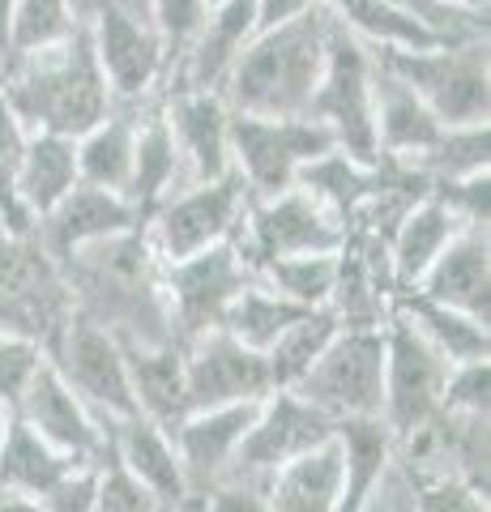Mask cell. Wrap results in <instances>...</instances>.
Segmentation results:
<instances>
[{"label": "cell", "mask_w": 491, "mask_h": 512, "mask_svg": "<svg viewBox=\"0 0 491 512\" xmlns=\"http://www.w3.org/2000/svg\"><path fill=\"white\" fill-rule=\"evenodd\" d=\"M77 26L73 0H13V35H9V56L43 52L69 39Z\"/></svg>", "instance_id": "f35d334b"}, {"label": "cell", "mask_w": 491, "mask_h": 512, "mask_svg": "<svg viewBox=\"0 0 491 512\" xmlns=\"http://www.w3.org/2000/svg\"><path fill=\"white\" fill-rule=\"evenodd\" d=\"M137 227H146V214H141L124 192L94 188V184L77 180L69 188V197L60 201L52 214L39 218V239H43L47 256L65 269L82 248L103 244V239L137 231Z\"/></svg>", "instance_id": "2e32d148"}, {"label": "cell", "mask_w": 491, "mask_h": 512, "mask_svg": "<svg viewBox=\"0 0 491 512\" xmlns=\"http://www.w3.org/2000/svg\"><path fill=\"white\" fill-rule=\"evenodd\" d=\"M363 512H393V508H389V478H385V487H380V491L372 495V504L363 508Z\"/></svg>", "instance_id": "db71d44e"}, {"label": "cell", "mask_w": 491, "mask_h": 512, "mask_svg": "<svg viewBox=\"0 0 491 512\" xmlns=\"http://www.w3.org/2000/svg\"><path fill=\"white\" fill-rule=\"evenodd\" d=\"M427 299L457 308L474 320L491 325V244L487 227H462L432 265L423 269V278L410 286Z\"/></svg>", "instance_id": "ffe728a7"}, {"label": "cell", "mask_w": 491, "mask_h": 512, "mask_svg": "<svg viewBox=\"0 0 491 512\" xmlns=\"http://www.w3.org/2000/svg\"><path fill=\"white\" fill-rule=\"evenodd\" d=\"M342 329V320L329 312V308H312L299 320H291L287 329L278 333L265 350V363H269V384L274 389H295L299 376L321 359V350L334 342V333Z\"/></svg>", "instance_id": "e575fe53"}, {"label": "cell", "mask_w": 491, "mask_h": 512, "mask_svg": "<svg viewBox=\"0 0 491 512\" xmlns=\"http://www.w3.org/2000/svg\"><path fill=\"white\" fill-rule=\"evenodd\" d=\"M334 13L321 0L316 9L252 35V43L231 64L223 99L248 116H308L312 90L325 73Z\"/></svg>", "instance_id": "7a4b0ae2"}, {"label": "cell", "mask_w": 491, "mask_h": 512, "mask_svg": "<svg viewBox=\"0 0 491 512\" xmlns=\"http://www.w3.org/2000/svg\"><path fill=\"white\" fill-rule=\"evenodd\" d=\"M325 5L355 39H368L376 47H410V52H419V47L457 43L453 35L423 22L419 13H410L398 0H325Z\"/></svg>", "instance_id": "1f68e13d"}, {"label": "cell", "mask_w": 491, "mask_h": 512, "mask_svg": "<svg viewBox=\"0 0 491 512\" xmlns=\"http://www.w3.org/2000/svg\"><path fill=\"white\" fill-rule=\"evenodd\" d=\"M201 512H274L265 500V491L257 483H244V478H223L205 495H197Z\"/></svg>", "instance_id": "7dc6e473"}, {"label": "cell", "mask_w": 491, "mask_h": 512, "mask_svg": "<svg viewBox=\"0 0 491 512\" xmlns=\"http://www.w3.org/2000/svg\"><path fill=\"white\" fill-rule=\"evenodd\" d=\"M5 423H9V410H0V440H5Z\"/></svg>", "instance_id": "6f0895ef"}, {"label": "cell", "mask_w": 491, "mask_h": 512, "mask_svg": "<svg viewBox=\"0 0 491 512\" xmlns=\"http://www.w3.org/2000/svg\"><path fill=\"white\" fill-rule=\"evenodd\" d=\"M227 146H231V167L248 184V197L265 201L295 188L299 171L316 163L321 154L338 150V141L312 116H248V111H231Z\"/></svg>", "instance_id": "5b68a950"}, {"label": "cell", "mask_w": 491, "mask_h": 512, "mask_svg": "<svg viewBox=\"0 0 491 512\" xmlns=\"http://www.w3.org/2000/svg\"><path fill=\"white\" fill-rule=\"evenodd\" d=\"M158 512H201V508H197V495H188L184 504H158Z\"/></svg>", "instance_id": "11a10c76"}, {"label": "cell", "mask_w": 491, "mask_h": 512, "mask_svg": "<svg viewBox=\"0 0 491 512\" xmlns=\"http://www.w3.org/2000/svg\"><path fill=\"white\" fill-rule=\"evenodd\" d=\"M257 410L261 402H231L214 410H193L171 427V444H176V457L184 466L188 495H205L214 483H223Z\"/></svg>", "instance_id": "ac0fdd59"}, {"label": "cell", "mask_w": 491, "mask_h": 512, "mask_svg": "<svg viewBox=\"0 0 491 512\" xmlns=\"http://www.w3.org/2000/svg\"><path fill=\"white\" fill-rule=\"evenodd\" d=\"M372 73L376 60L355 39L338 18L329 30V56H325V73L312 90L308 116L321 120L334 133L338 150L351 154L355 163H376L380 146H376V111H372Z\"/></svg>", "instance_id": "52a82bcc"}, {"label": "cell", "mask_w": 491, "mask_h": 512, "mask_svg": "<svg viewBox=\"0 0 491 512\" xmlns=\"http://www.w3.org/2000/svg\"><path fill=\"white\" fill-rule=\"evenodd\" d=\"M180 175V150L171 137V124L163 116V99L137 107V137H133V175H129V197L141 214L150 210L171 192Z\"/></svg>", "instance_id": "83f0119b"}, {"label": "cell", "mask_w": 491, "mask_h": 512, "mask_svg": "<svg viewBox=\"0 0 491 512\" xmlns=\"http://www.w3.org/2000/svg\"><path fill=\"white\" fill-rule=\"evenodd\" d=\"M487 146H491L487 124H457V128H445V133H440V141L415 167L427 175V180H457V175L487 171V163H491Z\"/></svg>", "instance_id": "74e56055"}, {"label": "cell", "mask_w": 491, "mask_h": 512, "mask_svg": "<svg viewBox=\"0 0 491 512\" xmlns=\"http://www.w3.org/2000/svg\"><path fill=\"white\" fill-rule=\"evenodd\" d=\"M393 312H402L410 325L440 350V359H449L453 367L491 355V333H487L483 320H474V316L457 312V308H445V303L427 299L419 291H402L398 299H393Z\"/></svg>", "instance_id": "d6a6232c"}, {"label": "cell", "mask_w": 491, "mask_h": 512, "mask_svg": "<svg viewBox=\"0 0 491 512\" xmlns=\"http://www.w3.org/2000/svg\"><path fill=\"white\" fill-rule=\"evenodd\" d=\"M248 184L240 171H223L218 180L193 184L188 192H167L146 218V235L158 252V261H184L210 244L240 235V222L248 214Z\"/></svg>", "instance_id": "9c48e42d"}, {"label": "cell", "mask_w": 491, "mask_h": 512, "mask_svg": "<svg viewBox=\"0 0 491 512\" xmlns=\"http://www.w3.org/2000/svg\"><path fill=\"white\" fill-rule=\"evenodd\" d=\"M13 414H18L30 431H39L52 448H60V453H69V457L103 461V453H107L103 423L94 419L82 397L65 384V376L56 372L52 359L39 367V376L30 380V389L22 393V402H18Z\"/></svg>", "instance_id": "e0dca14e"}, {"label": "cell", "mask_w": 491, "mask_h": 512, "mask_svg": "<svg viewBox=\"0 0 491 512\" xmlns=\"http://www.w3.org/2000/svg\"><path fill=\"white\" fill-rule=\"evenodd\" d=\"M205 5H218V0H205Z\"/></svg>", "instance_id": "680465c9"}, {"label": "cell", "mask_w": 491, "mask_h": 512, "mask_svg": "<svg viewBox=\"0 0 491 512\" xmlns=\"http://www.w3.org/2000/svg\"><path fill=\"white\" fill-rule=\"evenodd\" d=\"M398 478L406 483L415 512H487V491L470 487L457 474H398Z\"/></svg>", "instance_id": "ab89813d"}, {"label": "cell", "mask_w": 491, "mask_h": 512, "mask_svg": "<svg viewBox=\"0 0 491 512\" xmlns=\"http://www.w3.org/2000/svg\"><path fill=\"white\" fill-rule=\"evenodd\" d=\"M487 389H491V359L457 363V367H449L440 410H449V414H470V419H487V406H491Z\"/></svg>", "instance_id": "7bdbcfd3"}, {"label": "cell", "mask_w": 491, "mask_h": 512, "mask_svg": "<svg viewBox=\"0 0 491 512\" xmlns=\"http://www.w3.org/2000/svg\"><path fill=\"white\" fill-rule=\"evenodd\" d=\"M77 466H82V457L60 453L39 431H30L18 414H9L5 440H0V495H22V500L39 504Z\"/></svg>", "instance_id": "4316f807"}, {"label": "cell", "mask_w": 491, "mask_h": 512, "mask_svg": "<svg viewBox=\"0 0 491 512\" xmlns=\"http://www.w3.org/2000/svg\"><path fill=\"white\" fill-rule=\"evenodd\" d=\"M372 111H376L380 154L398 158V163H410V167H415L440 141V133H445V124L432 116V107H427L402 77H393L380 60H376V73H372Z\"/></svg>", "instance_id": "603a6c76"}, {"label": "cell", "mask_w": 491, "mask_h": 512, "mask_svg": "<svg viewBox=\"0 0 491 512\" xmlns=\"http://www.w3.org/2000/svg\"><path fill=\"white\" fill-rule=\"evenodd\" d=\"M90 512H158V500L137 483L133 474H124L116 461L103 453L99 495H94V508Z\"/></svg>", "instance_id": "f6af8a7d"}, {"label": "cell", "mask_w": 491, "mask_h": 512, "mask_svg": "<svg viewBox=\"0 0 491 512\" xmlns=\"http://www.w3.org/2000/svg\"><path fill=\"white\" fill-rule=\"evenodd\" d=\"M338 448H342L338 512H363L393 470V431L385 427V419H338Z\"/></svg>", "instance_id": "484cf974"}, {"label": "cell", "mask_w": 491, "mask_h": 512, "mask_svg": "<svg viewBox=\"0 0 491 512\" xmlns=\"http://www.w3.org/2000/svg\"><path fill=\"white\" fill-rule=\"evenodd\" d=\"M52 363L99 423L141 414L129 384V367H124L120 338L112 329H103L99 320L73 312V320L65 325V338L52 350Z\"/></svg>", "instance_id": "4fadbf2b"}, {"label": "cell", "mask_w": 491, "mask_h": 512, "mask_svg": "<svg viewBox=\"0 0 491 512\" xmlns=\"http://www.w3.org/2000/svg\"><path fill=\"white\" fill-rule=\"evenodd\" d=\"M13 184L35 218L52 214L77 184V141L60 133H30L18 167H13Z\"/></svg>", "instance_id": "4dcf8cb0"}, {"label": "cell", "mask_w": 491, "mask_h": 512, "mask_svg": "<svg viewBox=\"0 0 491 512\" xmlns=\"http://www.w3.org/2000/svg\"><path fill=\"white\" fill-rule=\"evenodd\" d=\"M316 5H321V0H257V35L261 30H274L282 22L299 18V13H308Z\"/></svg>", "instance_id": "681fc988"}, {"label": "cell", "mask_w": 491, "mask_h": 512, "mask_svg": "<svg viewBox=\"0 0 491 512\" xmlns=\"http://www.w3.org/2000/svg\"><path fill=\"white\" fill-rule=\"evenodd\" d=\"M124 367L137 397V410L150 423L171 431L184 419V346L180 342H133L120 338Z\"/></svg>", "instance_id": "cb8c5ba5"}, {"label": "cell", "mask_w": 491, "mask_h": 512, "mask_svg": "<svg viewBox=\"0 0 491 512\" xmlns=\"http://www.w3.org/2000/svg\"><path fill=\"white\" fill-rule=\"evenodd\" d=\"M0 512H43L35 500H22V495H0Z\"/></svg>", "instance_id": "f5cc1de1"}, {"label": "cell", "mask_w": 491, "mask_h": 512, "mask_svg": "<svg viewBox=\"0 0 491 512\" xmlns=\"http://www.w3.org/2000/svg\"><path fill=\"white\" fill-rule=\"evenodd\" d=\"M265 500L274 512H338V487H342V448L338 436L325 440L312 453L287 461L261 483Z\"/></svg>", "instance_id": "d4e9b609"}, {"label": "cell", "mask_w": 491, "mask_h": 512, "mask_svg": "<svg viewBox=\"0 0 491 512\" xmlns=\"http://www.w3.org/2000/svg\"><path fill=\"white\" fill-rule=\"evenodd\" d=\"M274 393L261 350L235 342L227 329H210L184 346V414L231 402H261Z\"/></svg>", "instance_id": "9a60e30c"}, {"label": "cell", "mask_w": 491, "mask_h": 512, "mask_svg": "<svg viewBox=\"0 0 491 512\" xmlns=\"http://www.w3.org/2000/svg\"><path fill=\"white\" fill-rule=\"evenodd\" d=\"M376 175H380V158H376V163H355L351 154L329 150V154H321L316 163H308L304 171H299L295 184L308 188L312 197L321 201L346 231H351L355 218H359V210H363V205H368V197H372Z\"/></svg>", "instance_id": "836d02e7"}, {"label": "cell", "mask_w": 491, "mask_h": 512, "mask_svg": "<svg viewBox=\"0 0 491 512\" xmlns=\"http://www.w3.org/2000/svg\"><path fill=\"white\" fill-rule=\"evenodd\" d=\"M304 312H312V308H299V303L282 299L274 286H265L257 278L231 299V308L223 312V320H218V329H227L235 342H244V346H252V350H261L265 355L269 342H274L278 333Z\"/></svg>", "instance_id": "d590c367"}, {"label": "cell", "mask_w": 491, "mask_h": 512, "mask_svg": "<svg viewBox=\"0 0 491 512\" xmlns=\"http://www.w3.org/2000/svg\"><path fill=\"white\" fill-rule=\"evenodd\" d=\"M47 363V350L18 333H0V410H18L22 393L30 389V380L39 376V367Z\"/></svg>", "instance_id": "b9f144b4"}, {"label": "cell", "mask_w": 491, "mask_h": 512, "mask_svg": "<svg viewBox=\"0 0 491 512\" xmlns=\"http://www.w3.org/2000/svg\"><path fill=\"white\" fill-rule=\"evenodd\" d=\"M103 436H107V457H112L124 474H133L158 504L188 500L184 466L176 457V444H171V431L150 423L146 414H133V419H107Z\"/></svg>", "instance_id": "44dd1931"}, {"label": "cell", "mask_w": 491, "mask_h": 512, "mask_svg": "<svg viewBox=\"0 0 491 512\" xmlns=\"http://www.w3.org/2000/svg\"><path fill=\"white\" fill-rule=\"evenodd\" d=\"M116 5H124L129 13H137V18H150V0H116Z\"/></svg>", "instance_id": "9f6ffc18"}, {"label": "cell", "mask_w": 491, "mask_h": 512, "mask_svg": "<svg viewBox=\"0 0 491 512\" xmlns=\"http://www.w3.org/2000/svg\"><path fill=\"white\" fill-rule=\"evenodd\" d=\"M329 419H380L385 406V325H342L295 384Z\"/></svg>", "instance_id": "8992f818"}, {"label": "cell", "mask_w": 491, "mask_h": 512, "mask_svg": "<svg viewBox=\"0 0 491 512\" xmlns=\"http://www.w3.org/2000/svg\"><path fill=\"white\" fill-rule=\"evenodd\" d=\"M457 231H462V222H457L449 205L436 201L432 192H427L415 210L393 227V235H389V265H393L398 295L410 291V286L423 278V269L436 261L440 248H445Z\"/></svg>", "instance_id": "f546056e"}, {"label": "cell", "mask_w": 491, "mask_h": 512, "mask_svg": "<svg viewBox=\"0 0 491 512\" xmlns=\"http://www.w3.org/2000/svg\"><path fill=\"white\" fill-rule=\"evenodd\" d=\"M252 35H257V0H218V5H210L184 60L176 64L180 86L223 90L231 64L240 60Z\"/></svg>", "instance_id": "7402d4cb"}, {"label": "cell", "mask_w": 491, "mask_h": 512, "mask_svg": "<svg viewBox=\"0 0 491 512\" xmlns=\"http://www.w3.org/2000/svg\"><path fill=\"white\" fill-rule=\"evenodd\" d=\"M334 436H338V419H329L321 406H312L295 389H274L269 397H261V410L240 448H235L227 478L261 483L265 474H274L278 466L312 453V448H321Z\"/></svg>", "instance_id": "7c38bea8"}, {"label": "cell", "mask_w": 491, "mask_h": 512, "mask_svg": "<svg viewBox=\"0 0 491 512\" xmlns=\"http://www.w3.org/2000/svg\"><path fill=\"white\" fill-rule=\"evenodd\" d=\"M376 60L393 77H402L445 128L487 124L491 116L487 35L440 43V47H419V52H410V47H380Z\"/></svg>", "instance_id": "3957f363"}, {"label": "cell", "mask_w": 491, "mask_h": 512, "mask_svg": "<svg viewBox=\"0 0 491 512\" xmlns=\"http://www.w3.org/2000/svg\"><path fill=\"white\" fill-rule=\"evenodd\" d=\"M346 239V227L312 197L308 188H287L278 197L248 201V214L235 235V248L244 252V261L257 269L282 256H304V252H338Z\"/></svg>", "instance_id": "30bf717a"}, {"label": "cell", "mask_w": 491, "mask_h": 512, "mask_svg": "<svg viewBox=\"0 0 491 512\" xmlns=\"http://www.w3.org/2000/svg\"><path fill=\"white\" fill-rule=\"evenodd\" d=\"M248 282H257V269L244 261L235 239L210 244L193 256H184V261H167L163 274H158V286H163V312H167L171 338L188 346L201 333L218 329L231 299Z\"/></svg>", "instance_id": "ba28073f"}, {"label": "cell", "mask_w": 491, "mask_h": 512, "mask_svg": "<svg viewBox=\"0 0 491 512\" xmlns=\"http://www.w3.org/2000/svg\"><path fill=\"white\" fill-rule=\"evenodd\" d=\"M389 508H393V512H415V508H410V491H406V483H402V478L393 474V470H389Z\"/></svg>", "instance_id": "816d5d0a"}, {"label": "cell", "mask_w": 491, "mask_h": 512, "mask_svg": "<svg viewBox=\"0 0 491 512\" xmlns=\"http://www.w3.org/2000/svg\"><path fill=\"white\" fill-rule=\"evenodd\" d=\"M338 274V252H304V256H282L261 269V282L274 286L282 299L299 303V308H325L334 295Z\"/></svg>", "instance_id": "8d00e7d4"}, {"label": "cell", "mask_w": 491, "mask_h": 512, "mask_svg": "<svg viewBox=\"0 0 491 512\" xmlns=\"http://www.w3.org/2000/svg\"><path fill=\"white\" fill-rule=\"evenodd\" d=\"M99 474H103V461H82L73 474H65L43 495L39 508L43 512H90L94 495H99Z\"/></svg>", "instance_id": "bcb514c9"}, {"label": "cell", "mask_w": 491, "mask_h": 512, "mask_svg": "<svg viewBox=\"0 0 491 512\" xmlns=\"http://www.w3.org/2000/svg\"><path fill=\"white\" fill-rule=\"evenodd\" d=\"M0 90L26 133H60L73 141L116 107L86 18H77L69 39L56 47L9 56L0 64Z\"/></svg>", "instance_id": "6da1fadb"}, {"label": "cell", "mask_w": 491, "mask_h": 512, "mask_svg": "<svg viewBox=\"0 0 491 512\" xmlns=\"http://www.w3.org/2000/svg\"><path fill=\"white\" fill-rule=\"evenodd\" d=\"M26 137L30 133L22 128V120L13 116L5 90H0V171H5V175H13V167H18V158L26 150Z\"/></svg>", "instance_id": "c3c4849f"}, {"label": "cell", "mask_w": 491, "mask_h": 512, "mask_svg": "<svg viewBox=\"0 0 491 512\" xmlns=\"http://www.w3.org/2000/svg\"><path fill=\"white\" fill-rule=\"evenodd\" d=\"M137 107L141 103H116L99 124L90 128V133L77 137V180H82V184L129 192Z\"/></svg>", "instance_id": "f1b7e54d"}, {"label": "cell", "mask_w": 491, "mask_h": 512, "mask_svg": "<svg viewBox=\"0 0 491 512\" xmlns=\"http://www.w3.org/2000/svg\"><path fill=\"white\" fill-rule=\"evenodd\" d=\"M440 9L457 13V18H474V22H487V5L491 0H436Z\"/></svg>", "instance_id": "f907efd6"}, {"label": "cell", "mask_w": 491, "mask_h": 512, "mask_svg": "<svg viewBox=\"0 0 491 512\" xmlns=\"http://www.w3.org/2000/svg\"><path fill=\"white\" fill-rule=\"evenodd\" d=\"M205 9H210L205 0H150V26L158 30V39H163L167 73L184 60L188 43H193V35L205 22Z\"/></svg>", "instance_id": "60d3db41"}, {"label": "cell", "mask_w": 491, "mask_h": 512, "mask_svg": "<svg viewBox=\"0 0 491 512\" xmlns=\"http://www.w3.org/2000/svg\"><path fill=\"white\" fill-rule=\"evenodd\" d=\"M73 312L77 303L69 278L47 256L39 231L9 235L0 227V333H18V338L39 342L52 359Z\"/></svg>", "instance_id": "277c9868"}, {"label": "cell", "mask_w": 491, "mask_h": 512, "mask_svg": "<svg viewBox=\"0 0 491 512\" xmlns=\"http://www.w3.org/2000/svg\"><path fill=\"white\" fill-rule=\"evenodd\" d=\"M449 359L410 325L402 312H389L385 320V406L380 419L393 431V440L419 431L427 419L440 414V397H445Z\"/></svg>", "instance_id": "8fae6325"}, {"label": "cell", "mask_w": 491, "mask_h": 512, "mask_svg": "<svg viewBox=\"0 0 491 512\" xmlns=\"http://www.w3.org/2000/svg\"><path fill=\"white\" fill-rule=\"evenodd\" d=\"M90 35L99 52L103 77L112 86L116 103H146L154 86L167 77V52L150 18H137L116 0H94L90 13Z\"/></svg>", "instance_id": "5bb4252c"}, {"label": "cell", "mask_w": 491, "mask_h": 512, "mask_svg": "<svg viewBox=\"0 0 491 512\" xmlns=\"http://www.w3.org/2000/svg\"><path fill=\"white\" fill-rule=\"evenodd\" d=\"M487 188L491 175L474 171V175H457V180H432V197L445 201L462 227H487Z\"/></svg>", "instance_id": "ee69618b"}, {"label": "cell", "mask_w": 491, "mask_h": 512, "mask_svg": "<svg viewBox=\"0 0 491 512\" xmlns=\"http://www.w3.org/2000/svg\"><path fill=\"white\" fill-rule=\"evenodd\" d=\"M163 116L171 124L180 150V167H188L193 184L218 180L231 171V146H227V124H231V103L223 90H193L176 86L163 94Z\"/></svg>", "instance_id": "d6986e66"}]
</instances>
